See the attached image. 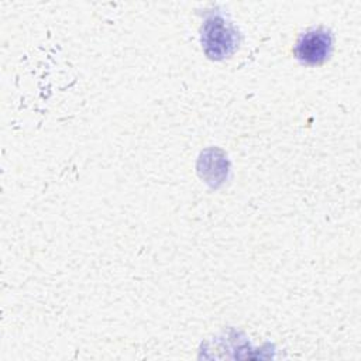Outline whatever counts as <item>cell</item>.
I'll list each match as a JSON object with an SVG mask.
<instances>
[{
  "mask_svg": "<svg viewBox=\"0 0 361 361\" xmlns=\"http://www.w3.org/2000/svg\"><path fill=\"white\" fill-rule=\"evenodd\" d=\"M331 49V37L323 28L310 30L303 34L296 47L295 54L296 56L306 63L319 65L326 61Z\"/></svg>",
  "mask_w": 361,
  "mask_h": 361,
  "instance_id": "cell-1",
  "label": "cell"
},
{
  "mask_svg": "<svg viewBox=\"0 0 361 361\" xmlns=\"http://www.w3.org/2000/svg\"><path fill=\"white\" fill-rule=\"evenodd\" d=\"M202 42L210 58H223L231 52L230 48H234L235 37L234 32L228 31L223 18L214 17L207 21Z\"/></svg>",
  "mask_w": 361,
  "mask_h": 361,
  "instance_id": "cell-2",
  "label": "cell"
}]
</instances>
